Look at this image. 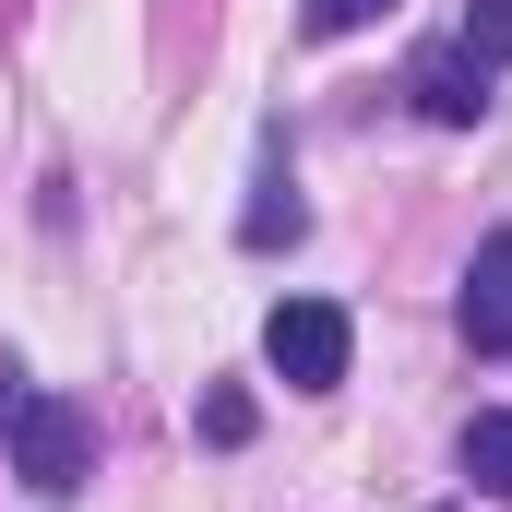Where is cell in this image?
I'll use <instances>...</instances> for the list:
<instances>
[{
	"label": "cell",
	"instance_id": "4",
	"mask_svg": "<svg viewBox=\"0 0 512 512\" xmlns=\"http://www.w3.org/2000/svg\"><path fill=\"white\" fill-rule=\"evenodd\" d=\"M465 346L477 358H512V239H489V251L465 262Z\"/></svg>",
	"mask_w": 512,
	"mask_h": 512
},
{
	"label": "cell",
	"instance_id": "1",
	"mask_svg": "<svg viewBox=\"0 0 512 512\" xmlns=\"http://www.w3.org/2000/svg\"><path fill=\"white\" fill-rule=\"evenodd\" d=\"M0 441H12V477H24V489H48V501H72V489L96 477V417H84V405H60V393H12Z\"/></svg>",
	"mask_w": 512,
	"mask_h": 512
},
{
	"label": "cell",
	"instance_id": "6",
	"mask_svg": "<svg viewBox=\"0 0 512 512\" xmlns=\"http://www.w3.org/2000/svg\"><path fill=\"white\" fill-rule=\"evenodd\" d=\"M465 48L501 72V60H512V0H465Z\"/></svg>",
	"mask_w": 512,
	"mask_h": 512
},
{
	"label": "cell",
	"instance_id": "2",
	"mask_svg": "<svg viewBox=\"0 0 512 512\" xmlns=\"http://www.w3.org/2000/svg\"><path fill=\"white\" fill-rule=\"evenodd\" d=\"M346 310L334 298H274V322H262V358H274V382L286 393H334L346 382Z\"/></svg>",
	"mask_w": 512,
	"mask_h": 512
},
{
	"label": "cell",
	"instance_id": "7",
	"mask_svg": "<svg viewBox=\"0 0 512 512\" xmlns=\"http://www.w3.org/2000/svg\"><path fill=\"white\" fill-rule=\"evenodd\" d=\"M393 0H298V24H310V36H358V24H382Z\"/></svg>",
	"mask_w": 512,
	"mask_h": 512
},
{
	"label": "cell",
	"instance_id": "8",
	"mask_svg": "<svg viewBox=\"0 0 512 512\" xmlns=\"http://www.w3.org/2000/svg\"><path fill=\"white\" fill-rule=\"evenodd\" d=\"M12 393H24V370H12V358H0V417H12Z\"/></svg>",
	"mask_w": 512,
	"mask_h": 512
},
{
	"label": "cell",
	"instance_id": "3",
	"mask_svg": "<svg viewBox=\"0 0 512 512\" xmlns=\"http://www.w3.org/2000/svg\"><path fill=\"white\" fill-rule=\"evenodd\" d=\"M405 96H417V120H441V131H477L489 120V60L453 36V48H429L417 72H405Z\"/></svg>",
	"mask_w": 512,
	"mask_h": 512
},
{
	"label": "cell",
	"instance_id": "5",
	"mask_svg": "<svg viewBox=\"0 0 512 512\" xmlns=\"http://www.w3.org/2000/svg\"><path fill=\"white\" fill-rule=\"evenodd\" d=\"M465 477H477L489 501H512V405H489V417L465 429Z\"/></svg>",
	"mask_w": 512,
	"mask_h": 512
}]
</instances>
